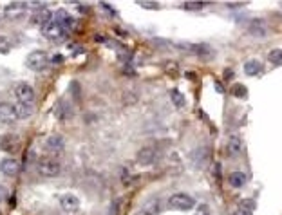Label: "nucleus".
Instances as JSON below:
<instances>
[{"label": "nucleus", "mask_w": 282, "mask_h": 215, "mask_svg": "<svg viewBox=\"0 0 282 215\" xmlns=\"http://www.w3.org/2000/svg\"><path fill=\"white\" fill-rule=\"evenodd\" d=\"M231 94L239 98V100H244V98H248V89L244 87L243 83H235L233 87H231Z\"/></svg>", "instance_id": "obj_25"}, {"label": "nucleus", "mask_w": 282, "mask_h": 215, "mask_svg": "<svg viewBox=\"0 0 282 215\" xmlns=\"http://www.w3.org/2000/svg\"><path fill=\"white\" fill-rule=\"evenodd\" d=\"M15 121H18V114H17L15 105L7 103V101H2V103H0V123L11 125Z\"/></svg>", "instance_id": "obj_7"}, {"label": "nucleus", "mask_w": 282, "mask_h": 215, "mask_svg": "<svg viewBox=\"0 0 282 215\" xmlns=\"http://www.w3.org/2000/svg\"><path fill=\"white\" fill-rule=\"evenodd\" d=\"M268 60L271 65H277V67H281L282 65V49H271L268 53Z\"/></svg>", "instance_id": "obj_24"}, {"label": "nucleus", "mask_w": 282, "mask_h": 215, "mask_svg": "<svg viewBox=\"0 0 282 215\" xmlns=\"http://www.w3.org/2000/svg\"><path fill=\"white\" fill-rule=\"evenodd\" d=\"M15 108H17V114H18V120H27V118H31L33 112H35L33 103H17Z\"/></svg>", "instance_id": "obj_19"}, {"label": "nucleus", "mask_w": 282, "mask_h": 215, "mask_svg": "<svg viewBox=\"0 0 282 215\" xmlns=\"http://www.w3.org/2000/svg\"><path fill=\"white\" fill-rule=\"evenodd\" d=\"M170 100H172V103L176 105L177 108H181V107H185V103H186V100H185V96L181 94L179 90L177 89H170Z\"/></svg>", "instance_id": "obj_23"}, {"label": "nucleus", "mask_w": 282, "mask_h": 215, "mask_svg": "<svg viewBox=\"0 0 282 215\" xmlns=\"http://www.w3.org/2000/svg\"><path fill=\"white\" fill-rule=\"evenodd\" d=\"M233 215H250V214H246V212H243V210H237Z\"/></svg>", "instance_id": "obj_35"}, {"label": "nucleus", "mask_w": 282, "mask_h": 215, "mask_svg": "<svg viewBox=\"0 0 282 215\" xmlns=\"http://www.w3.org/2000/svg\"><path fill=\"white\" fill-rule=\"evenodd\" d=\"M11 40L7 36H4V35H0V53L2 54H6V53H9L11 51Z\"/></svg>", "instance_id": "obj_27"}, {"label": "nucleus", "mask_w": 282, "mask_h": 215, "mask_svg": "<svg viewBox=\"0 0 282 215\" xmlns=\"http://www.w3.org/2000/svg\"><path fill=\"white\" fill-rule=\"evenodd\" d=\"M38 174L44 177H56L60 172H62V163L58 161L54 156H45V158L38 159Z\"/></svg>", "instance_id": "obj_1"}, {"label": "nucleus", "mask_w": 282, "mask_h": 215, "mask_svg": "<svg viewBox=\"0 0 282 215\" xmlns=\"http://www.w3.org/2000/svg\"><path fill=\"white\" fill-rule=\"evenodd\" d=\"M64 148H65V141L60 134H51L49 138L45 139V150H47V154L56 156L60 152H64Z\"/></svg>", "instance_id": "obj_9"}, {"label": "nucleus", "mask_w": 282, "mask_h": 215, "mask_svg": "<svg viewBox=\"0 0 282 215\" xmlns=\"http://www.w3.org/2000/svg\"><path fill=\"white\" fill-rule=\"evenodd\" d=\"M17 146H18L17 136H13V134H4V136H0V150L13 152V150H17Z\"/></svg>", "instance_id": "obj_15"}, {"label": "nucleus", "mask_w": 282, "mask_h": 215, "mask_svg": "<svg viewBox=\"0 0 282 215\" xmlns=\"http://www.w3.org/2000/svg\"><path fill=\"white\" fill-rule=\"evenodd\" d=\"M248 33L255 38H266L268 36V25H266L264 20L255 18V20H251L250 25H248Z\"/></svg>", "instance_id": "obj_13"}, {"label": "nucleus", "mask_w": 282, "mask_h": 215, "mask_svg": "<svg viewBox=\"0 0 282 215\" xmlns=\"http://www.w3.org/2000/svg\"><path fill=\"white\" fill-rule=\"evenodd\" d=\"M136 4L143 9H159V2H154V0H138Z\"/></svg>", "instance_id": "obj_28"}, {"label": "nucleus", "mask_w": 282, "mask_h": 215, "mask_svg": "<svg viewBox=\"0 0 282 215\" xmlns=\"http://www.w3.org/2000/svg\"><path fill=\"white\" fill-rule=\"evenodd\" d=\"M225 78H233V71H231V69H226L225 71Z\"/></svg>", "instance_id": "obj_34"}, {"label": "nucleus", "mask_w": 282, "mask_h": 215, "mask_svg": "<svg viewBox=\"0 0 282 215\" xmlns=\"http://www.w3.org/2000/svg\"><path fill=\"white\" fill-rule=\"evenodd\" d=\"M185 47L190 51V53H194V54H199V56H208V54H212L210 45H206V44H194V45H185ZM185 47H183V49H185Z\"/></svg>", "instance_id": "obj_21"}, {"label": "nucleus", "mask_w": 282, "mask_h": 215, "mask_svg": "<svg viewBox=\"0 0 282 215\" xmlns=\"http://www.w3.org/2000/svg\"><path fill=\"white\" fill-rule=\"evenodd\" d=\"M27 6L35 9H45V2H27Z\"/></svg>", "instance_id": "obj_29"}, {"label": "nucleus", "mask_w": 282, "mask_h": 215, "mask_svg": "<svg viewBox=\"0 0 282 215\" xmlns=\"http://www.w3.org/2000/svg\"><path fill=\"white\" fill-rule=\"evenodd\" d=\"M49 65V54L45 51H31L26 56V67L27 69L35 71V72H40L44 71L45 67Z\"/></svg>", "instance_id": "obj_2"}, {"label": "nucleus", "mask_w": 282, "mask_h": 215, "mask_svg": "<svg viewBox=\"0 0 282 215\" xmlns=\"http://www.w3.org/2000/svg\"><path fill=\"white\" fill-rule=\"evenodd\" d=\"M156 159H158V150L154 146H145L136 154V161L141 166H148V164L156 163Z\"/></svg>", "instance_id": "obj_10"}, {"label": "nucleus", "mask_w": 282, "mask_h": 215, "mask_svg": "<svg viewBox=\"0 0 282 215\" xmlns=\"http://www.w3.org/2000/svg\"><path fill=\"white\" fill-rule=\"evenodd\" d=\"M161 212V201L159 199H150L143 204V214L145 215H158Z\"/></svg>", "instance_id": "obj_20"}, {"label": "nucleus", "mask_w": 282, "mask_h": 215, "mask_svg": "<svg viewBox=\"0 0 282 215\" xmlns=\"http://www.w3.org/2000/svg\"><path fill=\"white\" fill-rule=\"evenodd\" d=\"M208 2H201V0H188V2H183L181 7L186 9V11H199V9H203Z\"/></svg>", "instance_id": "obj_22"}, {"label": "nucleus", "mask_w": 282, "mask_h": 215, "mask_svg": "<svg viewBox=\"0 0 282 215\" xmlns=\"http://www.w3.org/2000/svg\"><path fill=\"white\" fill-rule=\"evenodd\" d=\"M42 31H44V36L47 38V40H53V42H58V40H62V38L67 35V33L62 29V25H58L54 20H51Z\"/></svg>", "instance_id": "obj_11"}, {"label": "nucleus", "mask_w": 282, "mask_h": 215, "mask_svg": "<svg viewBox=\"0 0 282 215\" xmlns=\"http://www.w3.org/2000/svg\"><path fill=\"white\" fill-rule=\"evenodd\" d=\"M248 181V177L244 172H231L230 176H228V183L233 186V188H243L244 184Z\"/></svg>", "instance_id": "obj_18"}, {"label": "nucleus", "mask_w": 282, "mask_h": 215, "mask_svg": "<svg viewBox=\"0 0 282 215\" xmlns=\"http://www.w3.org/2000/svg\"><path fill=\"white\" fill-rule=\"evenodd\" d=\"M4 197H6V188H4L2 184H0V201H2Z\"/></svg>", "instance_id": "obj_32"}, {"label": "nucleus", "mask_w": 282, "mask_h": 215, "mask_svg": "<svg viewBox=\"0 0 282 215\" xmlns=\"http://www.w3.org/2000/svg\"><path fill=\"white\" fill-rule=\"evenodd\" d=\"M257 208V202L253 199H243L241 201V210L246 212V214H251V212H255Z\"/></svg>", "instance_id": "obj_26"}, {"label": "nucleus", "mask_w": 282, "mask_h": 215, "mask_svg": "<svg viewBox=\"0 0 282 215\" xmlns=\"http://www.w3.org/2000/svg\"><path fill=\"white\" fill-rule=\"evenodd\" d=\"M15 96H17L18 103H33L35 101V89L29 83L20 82L15 87Z\"/></svg>", "instance_id": "obj_6"}, {"label": "nucleus", "mask_w": 282, "mask_h": 215, "mask_svg": "<svg viewBox=\"0 0 282 215\" xmlns=\"http://www.w3.org/2000/svg\"><path fill=\"white\" fill-rule=\"evenodd\" d=\"M243 152V141L239 136H230V138L226 139V154L230 156V158H235Z\"/></svg>", "instance_id": "obj_14"}, {"label": "nucleus", "mask_w": 282, "mask_h": 215, "mask_svg": "<svg viewBox=\"0 0 282 215\" xmlns=\"http://www.w3.org/2000/svg\"><path fill=\"white\" fill-rule=\"evenodd\" d=\"M60 208L69 215L76 214V212H80V199L74 194H64L60 197Z\"/></svg>", "instance_id": "obj_8"}, {"label": "nucleus", "mask_w": 282, "mask_h": 215, "mask_svg": "<svg viewBox=\"0 0 282 215\" xmlns=\"http://www.w3.org/2000/svg\"><path fill=\"white\" fill-rule=\"evenodd\" d=\"M27 2H9L6 7H4V17L7 20H22L27 15Z\"/></svg>", "instance_id": "obj_4"}, {"label": "nucleus", "mask_w": 282, "mask_h": 215, "mask_svg": "<svg viewBox=\"0 0 282 215\" xmlns=\"http://www.w3.org/2000/svg\"><path fill=\"white\" fill-rule=\"evenodd\" d=\"M51 62L56 63V65H60V63H64V56H62V54H56V56L51 58Z\"/></svg>", "instance_id": "obj_30"}, {"label": "nucleus", "mask_w": 282, "mask_h": 215, "mask_svg": "<svg viewBox=\"0 0 282 215\" xmlns=\"http://www.w3.org/2000/svg\"><path fill=\"white\" fill-rule=\"evenodd\" d=\"M215 89H217V92H221V94L225 92V89H223V85H221L219 82H215Z\"/></svg>", "instance_id": "obj_33"}, {"label": "nucleus", "mask_w": 282, "mask_h": 215, "mask_svg": "<svg viewBox=\"0 0 282 215\" xmlns=\"http://www.w3.org/2000/svg\"><path fill=\"white\" fill-rule=\"evenodd\" d=\"M244 72L248 76H257L263 72V62L259 58H251L248 62L244 63Z\"/></svg>", "instance_id": "obj_16"}, {"label": "nucleus", "mask_w": 282, "mask_h": 215, "mask_svg": "<svg viewBox=\"0 0 282 215\" xmlns=\"http://www.w3.org/2000/svg\"><path fill=\"white\" fill-rule=\"evenodd\" d=\"M51 20H53V15H51L49 9H40L38 13H35V17H33V24L40 25V27L44 29L45 25L49 24Z\"/></svg>", "instance_id": "obj_17"}, {"label": "nucleus", "mask_w": 282, "mask_h": 215, "mask_svg": "<svg viewBox=\"0 0 282 215\" xmlns=\"http://www.w3.org/2000/svg\"><path fill=\"white\" fill-rule=\"evenodd\" d=\"M197 215H212V214H208V212H206V210H201V212H199Z\"/></svg>", "instance_id": "obj_36"}, {"label": "nucleus", "mask_w": 282, "mask_h": 215, "mask_svg": "<svg viewBox=\"0 0 282 215\" xmlns=\"http://www.w3.org/2000/svg\"><path fill=\"white\" fill-rule=\"evenodd\" d=\"M168 204H170L172 208H176V210L188 212V210H192L194 206H195V201H194V197H190L188 194H185V192H177V194L170 196Z\"/></svg>", "instance_id": "obj_3"}, {"label": "nucleus", "mask_w": 282, "mask_h": 215, "mask_svg": "<svg viewBox=\"0 0 282 215\" xmlns=\"http://www.w3.org/2000/svg\"><path fill=\"white\" fill-rule=\"evenodd\" d=\"M0 172L7 177H15L20 174V163L15 158H6L0 163Z\"/></svg>", "instance_id": "obj_12"}, {"label": "nucleus", "mask_w": 282, "mask_h": 215, "mask_svg": "<svg viewBox=\"0 0 282 215\" xmlns=\"http://www.w3.org/2000/svg\"><path fill=\"white\" fill-rule=\"evenodd\" d=\"M226 6H228V7H241V6H243V2H228Z\"/></svg>", "instance_id": "obj_31"}, {"label": "nucleus", "mask_w": 282, "mask_h": 215, "mask_svg": "<svg viewBox=\"0 0 282 215\" xmlns=\"http://www.w3.org/2000/svg\"><path fill=\"white\" fill-rule=\"evenodd\" d=\"M53 20H54L58 25H62V29H64L65 33L72 31L74 25H76V18H74L72 15H69L65 9H58V11L53 15Z\"/></svg>", "instance_id": "obj_5"}]
</instances>
